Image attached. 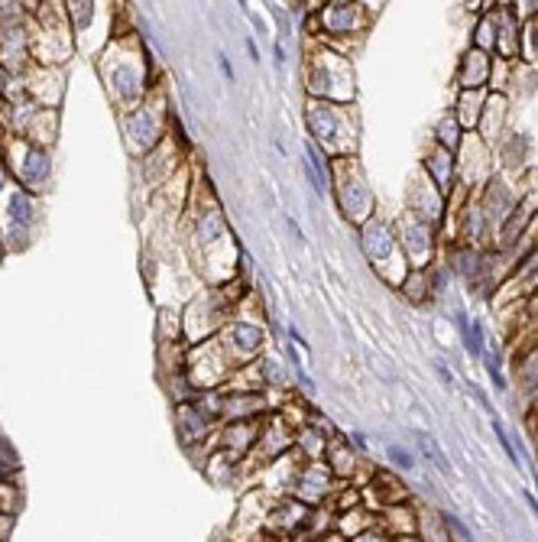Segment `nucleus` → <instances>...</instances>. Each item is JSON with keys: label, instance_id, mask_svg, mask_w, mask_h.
Listing matches in <instances>:
<instances>
[{"label": "nucleus", "instance_id": "f257e3e1", "mask_svg": "<svg viewBox=\"0 0 538 542\" xmlns=\"http://www.w3.org/2000/svg\"><path fill=\"white\" fill-rule=\"evenodd\" d=\"M441 520H444V526H448V530H451L461 542H470V532H467V526H464L461 520H457V516H451V513H444Z\"/></svg>", "mask_w": 538, "mask_h": 542}, {"label": "nucleus", "instance_id": "f03ea898", "mask_svg": "<svg viewBox=\"0 0 538 542\" xmlns=\"http://www.w3.org/2000/svg\"><path fill=\"white\" fill-rule=\"evenodd\" d=\"M392 458H396V461H399L402 468H412V458L405 455V451H399V448H392Z\"/></svg>", "mask_w": 538, "mask_h": 542}]
</instances>
